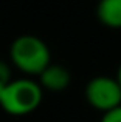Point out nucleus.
I'll list each match as a JSON object with an SVG mask.
<instances>
[{"mask_svg": "<svg viewBox=\"0 0 121 122\" xmlns=\"http://www.w3.org/2000/svg\"><path fill=\"white\" fill-rule=\"evenodd\" d=\"M9 57L20 71L36 76L51 63V53L47 43L33 34L16 37L9 48Z\"/></svg>", "mask_w": 121, "mask_h": 122, "instance_id": "nucleus-1", "label": "nucleus"}, {"mask_svg": "<svg viewBox=\"0 0 121 122\" xmlns=\"http://www.w3.org/2000/svg\"><path fill=\"white\" fill-rule=\"evenodd\" d=\"M96 17L104 26L121 28V0H99L96 6Z\"/></svg>", "mask_w": 121, "mask_h": 122, "instance_id": "nucleus-5", "label": "nucleus"}, {"mask_svg": "<svg viewBox=\"0 0 121 122\" xmlns=\"http://www.w3.org/2000/svg\"><path fill=\"white\" fill-rule=\"evenodd\" d=\"M115 77H116V81H118V83L121 85V65L118 66V71H116V76H115Z\"/></svg>", "mask_w": 121, "mask_h": 122, "instance_id": "nucleus-8", "label": "nucleus"}, {"mask_svg": "<svg viewBox=\"0 0 121 122\" xmlns=\"http://www.w3.org/2000/svg\"><path fill=\"white\" fill-rule=\"evenodd\" d=\"M84 93L88 104L103 113L121 107V85L116 77L96 76L87 82Z\"/></svg>", "mask_w": 121, "mask_h": 122, "instance_id": "nucleus-3", "label": "nucleus"}, {"mask_svg": "<svg viewBox=\"0 0 121 122\" xmlns=\"http://www.w3.org/2000/svg\"><path fill=\"white\" fill-rule=\"evenodd\" d=\"M11 68L5 60H0V97H2L3 91H5L6 85L11 82Z\"/></svg>", "mask_w": 121, "mask_h": 122, "instance_id": "nucleus-6", "label": "nucleus"}, {"mask_svg": "<svg viewBox=\"0 0 121 122\" xmlns=\"http://www.w3.org/2000/svg\"><path fill=\"white\" fill-rule=\"evenodd\" d=\"M42 102V88L31 79H16L6 85L0 107L12 116H25L36 110Z\"/></svg>", "mask_w": 121, "mask_h": 122, "instance_id": "nucleus-2", "label": "nucleus"}, {"mask_svg": "<svg viewBox=\"0 0 121 122\" xmlns=\"http://www.w3.org/2000/svg\"><path fill=\"white\" fill-rule=\"evenodd\" d=\"M101 122H121V107L103 113Z\"/></svg>", "mask_w": 121, "mask_h": 122, "instance_id": "nucleus-7", "label": "nucleus"}, {"mask_svg": "<svg viewBox=\"0 0 121 122\" xmlns=\"http://www.w3.org/2000/svg\"><path fill=\"white\" fill-rule=\"evenodd\" d=\"M72 83V74L62 65L50 63L45 70L39 74V85L42 90L48 91H64Z\"/></svg>", "mask_w": 121, "mask_h": 122, "instance_id": "nucleus-4", "label": "nucleus"}]
</instances>
